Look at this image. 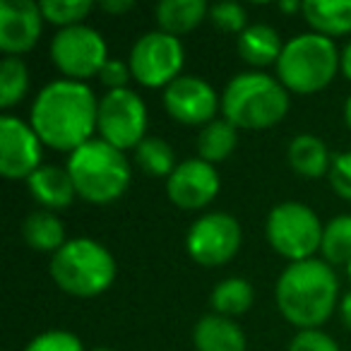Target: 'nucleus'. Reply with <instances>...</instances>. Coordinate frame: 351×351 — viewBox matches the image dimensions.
<instances>
[{
    "mask_svg": "<svg viewBox=\"0 0 351 351\" xmlns=\"http://www.w3.org/2000/svg\"><path fill=\"white\" fill-rule=\"evenodd\" d=\"M303 17L315 34L344 36L351 32V0H306Z\"/></svg>",
    "mask_w": 351,
    "mask_h": 351,
    "instance_id": "nucleus-19",
    "label": "nucleus"
},
{
    "mask_svg": "<svg viewBox=\"0 0 351 351\" xmlns=\"http://www.w3.org/2000/svg\"><path fill=\"white\" fill-rule=\"evenodd\" d=\"M99 101L92 87L75 80H56L46 84L32 104L29 125L41 142L58 152L73 154L94 140Z\"/></svg>",
    "mask_w": 351,
    "mask_h": 351,
    "instance_id": "nucleus-1",
    "label": "nucleus"
},
{
    "mask_svg": "<svg viewBox=\"0 0 351 351\" xmlns=\"http://www.w3.org/2000/svg\"><path fill=\"white\" fill-rule=\"evenodd\" d=\"M320 253L327 265L351 263V215H341L327 221L325 231H322Z\"/></svg>",
    "mask_w": 351,
    "mask_h": 351,
    "instance_id": "nucleus-26",
    "label": "nucleus"
},
{
    "mask_svg": "<svg viewBox=\"0 0 351 351\" xmlns=\"http://www.w3.org/2000/svg\"><path fill=\"white\" fill-rule=\"evenodd\" d=\"M39 5L44 12V20L60 27V29L82 25L84 17L94 10V3H89V0H44Z\"/></svg>",
    "mask_w": 351,
    "mask_h": 351,
    "instance_id": "nucleus-28",
    "label": "nucleus"
},
{
    "mask_svg": "<svg viewBox=\"0 0 351 351\" xmlns=\"http://www.w3.org/2000/svg\"><path fill=\"white\" fill-rule=\"evenodd\" d=\"M135 8L132 0H104L101 3V10L108 12V15H125Z\"/></svg>",
    "mask_w": 351,
    "mask_h": 351,
    "instance_id": "nucleus-34",
    "label": "nucleus"
},
{
    "mask_svg": "<svg viewBox=\"0 0 351 351\" xmlns=\"http://www.w3.org/2000/svg\"><path fill=\"white\" fill-rule=\"evenodd\" d=\"M344 121H346V125H349V130H351V97L346 99V106H344Z\"/></svg>",
    "mask_w": 351,
    "mask_h": 351,
    "instance_id": "nucleus-38",
    "label": "nucleus"
},
{
    "mask_svg": "<svg viewBox=\"0 0 351 351\" xmlns=\"http://www.w3.org/2000/svg\"><path fill=\"white\" fill-rule=\"evenodd\" d=\"M219 106V94L207 80L197 75H181L164 89L166 113L183 125H207L217 121L215 113Z\"/></svg>",
    "mask_w": 351,
    "mask_h": 351,
    "instance_id": "nucleus-13",
    "label": "nucleus"
},
{
    "mask_svg": "<svg viewBox=\"0 0 351 351\" xmlns=\"http://www.w3.org/2000/svg\"><path fill=\"white\" fill-rule=\"evenodd\" d=\"M327 176H330V183L337 195L351 202V152H341V154L332 156V166Z\"/></svg>",
    "mask_w": 351,
    "mask_h": 351,
    "instance_id": "nucleus-31",
    "label": "nucleus"
},
{
    "mask_svg": "<svg viewBox=\"0 0 351 351\" xmlns=\"http://www.w3.org/2000/svg\"><path fill=\"white\" fill-rule=\"evenodd\" d=\"M346 274H349V279H351V263L346 265Z\"/></svg>",
    "mask_w": 351,
    "mask_h": 351,
    "instance_id": "nucleus-39",
    "label": "nucleus"
},
{
    "mask_svg": "<svg viewBox=\"0 0 351 351\" xmlns=\"http://www.w3.org/2000/svg\"><path fill=\"white\" fill-rule=\"evenodd\" d=\"M22 236H25L29 248L39 250V253H51V255L68 243V241H65L63 221H60L58 215H53L51 210L32 212V215L25 219Z\"/></svg>",
    "mask_w": 351,
    "mask_h": 351,
    "instance_id": "nucleus-22",
    "label": "nucleus"
},
{
    "mask_svg": "<svg viewBox=\"0 0 351 351\" xmlns=\"http://www.w3.org/2000/svg\"><path fill=\"white\" fill-rule=\"evenodd\" d=\"M339 70L344 73L346 80H351V41L341 49V53H339Z\"/></svg>",
    "mask_w": 351,
    "mask_h": 351,
    "instance_id": "nucleus-36",
    "label": "nucleus"
},
{
    "mask_svg": "<svg viewBox=\"0 0 351 351\" xmlns=\"http://www.w3.org/2000/svg\"><path fill=\"white\" fill-rule=\"evenodd\" d=\"M221 113L236 128L265 130L289 113V92L265 73H241L221 94Z\"/></svg>",
    "mask_w": 351,
    "mask_h": 351,
    "instance_id": "nucleus-4",
    "label": "nucleus"
},
{
    "mask_svg": "<svg viewBox=\"0 0 351 351\" xmlns=\"http://www.w3.org/2000/svg\"><path fill=\"white\" fill-rule=\"evenodd\" d=\"M339 70V51L335 41L315 32L293 36L277 60V77L287 92L315 94L335 80Z\"/></svg>",
    "mask_w": 351,
    "mask_h": 351,
    "instance_id": "nucleus-6",
    "label": "nucleus"
},
{
    "mask_svg": "<svg viewBox=\"0 0 351 351\" xmlns=\"http://www.w3.org/2000/svg\"><path fill=\"white\" fill-rule=\"evenodd\" d=\"M135 161L147 176H156V178H169L178 166L173 147L161 137H145L135 149Z\"/></svg>",
    "mask_w": 351,
    "mask_h": 351,
    "instance_id": "nucleus-25",
    "label": "nucleus"
},
{
    "mask_svg": "<svg viewBox=\"0 0 351 351\" xmlns=\"http://www.w3.org/2000/svg\"><path fill=\"white\" fill-rule=\"evenodd\" d=\"M44 142L34 132L29 123L17 116L0 118V173L8 181L29 178L36 169H41Z\"/></svg>",
    "mask_w": 351,
    "mask_h": 351,
    "instance_id": "nucleus-12",
    "label": "nucleus"
},
{
    "mask_svg": "<svg viewBox=\"0 0 351 351\" xmlns=\"http://www.w3.org/2000/svg\"><path fill=\"white\" fill-rule=\"evenodd\" d=\"M94 351H113V349H94Z\"/></svg>",
    "mask_w": 351,
    "mask_h": 351,
    "instance_id": "nucleus-40",
    "label": "nucleus"
},
{
    "mask_svg": "<svg viewBox=\"0 0 351 351\" xmlns=\"http://www.w3.org/2000/svg\"><path fill=\"white\" fill-rule=\"evenodd\" d=\"M279 8H282V12H303V3H298V0H284Z\"/></svg>",
    "mask_w": 351,
    "mask_h": 351,
    "instance_id": "nucleus-37",
    "label": "nucleus"
},
{
    "mask_svg": "<svg viewBox=\"0 0 351 351\" xmlns=\"http://www.w3.org/2000/svg\"><path fill=\"white\" fill-rule=\"evenodd\" d=\"M29 89V70L15 56H8L0 63V108H12L25 99Z\"/></svg>",
    "mask_w": 351,
    "mask_h": 351,
    "instance_id": "nucleus-27",
    "label": "nucleus"
},
{
    "mask_svg": "<svg viewBox=\"0 0 351 351\" xmlns=\"http://www.w3.org/2000/svg\"><path fill=\"white\" fill-rule=\"evenodd\" d=\"M289 166L296 171L301 178H322L325 173H330L332 166V156L327 145L320 140L317 135H311V132H301L296 135L291 142H289Z\"/></svg>",
    "mask_w": 351,
    "mask_h": 351,
    "instance_id": "nucleus-18",
    "label": "nucleus"
},
{
    "mask_svg": "<svg viewBox=\"0 0 351 351\" xmlns=\"http://www.w3.org/2000/svg\"><path fill=\"white\" fill-rule=\"evenodd\" d=\"M44 29L41 5L32 0H0V49L8 56L27 53Z\"/></svg>",
    "mask_w": 351,
    "mask_h": 351,
    "instance_id": "nucleus-15",
    "label": "nucleus"
},
{
    "mask_svg": "<svg viewBox=\"0 0 351 351\" xmlns=\"http://www.w3.org/2000/svg\"><path fill=\"white\" fill-rule=\"evenodd\" d=\"M241 248V224L226 212H207L193 221L186 250L202 267H219L236 258Z\"/></svg>",
    "mask_w": 351,
    "mask_h": 351,
    "instance_id": "nucleus-11",
    "label": "nucleus"
},
{
    "mask_svg": "<svg viewBox=\"0 0 351 351\" xmlns=\"http://www.w3.org/2000/svg\"><path fill=\"white\" fill-rule=\"evenodd\" d=\"M49 272L58 289L77 298H94L111 289L118 265L106 245L94 239H73L51 255Z\"/></svg>",
    "mask_w": 351,
    "mask_h": 351,
    "instance_id": "nucleus-5",
    "label": "nucleus"
},
{
    "mask_svg": "<svg viewBox=\"0 0 351 351\" xmlns=\"http://www.w3.org/2000/svg\"><path fill=\"white\" fill-rule=\"evenodd\" d=\"M210 20L219 27L221 32H229V34H243L248 29V15H245V8L234 3V0H224V3H217L210 8Z\"/></svg>",
    "mask_w": 351,
    "mask_h": 351,
    "instance_id": "nucleus-29",
    "label": "nucleus"
},
{
    "mask_svg": "<svg viewBox=\"0 0 351 351\" xmlns=\"http://www.w3.org/2000/svg\"><path fill=\"white\" fill-rule=\"evenodd\" d=\"M339 317L341 322L346 325V330H351V291L346 296H341L339 301Z\"/></svg>",
    "mask_w": 351,
    "mask_h": 351,
    "instance_id": "nucleus-35",
    "label": "nucleus"
},
{
    "mask_svg": "<svg viewBox=\"0 0 351 351\" xmlns=\"http://www.w3.org/2000/svg\"><path fill=\"white\" fill-rule=\"evenodd\" d=\"M68 173L75 191L92 205H108L118 200L130 186V161L121 149L104 142L101 137L89 140L68 156Z\"/></svg>",
    "mask_w": 351,
    "mask_h": 351,
    "instance_id": "nucleus-3",
    "label": "nucleus"
},
{
    "mask_svg": "<svg viewBox=\"0 0 351 351\" xmlns=\"http://www.w3.org/2000/svg\"><path fill=\"white\" fill-rule=\"evenodd\" d=\"M267 241L282 258L291 263L311 260L320 250L322 231L317 215L303 202H282L267 217Z\"/></svg>",
    "mask_w": 351,
    "mask_h": 351,
    "instance_id": "nucleus-7",
    "label": "nucleus"
},
{
    "mask_svg": "<svg viewBox=\"0 0 351 351\" xmlns=\"http://www.w3.org/2000/svg\"><path fill=\"white\" fill-rule=\"evenodd\" d=\"M193 344L197 351H245V335L231 317L210 313L193 330Z\"/></svg>",
    "mask_w": 351,
    "mask_h": 351,
    "instance_id": "nucleus-17",
    "label": "nucleus"
},
{
    "mask_svg": "<svg viewBox=\"0 0 351 351\" xmlns=\"http://www.w3.org/2000/svg\"><path fill=\"white\" fill-rule=\"evenodd\" d=\"M51 60L65 75V80L84 82L101 73L108 60L104 36L87 25L60 29L51 41Z\"/></svg>",
    "mask_w": 351,
    "mask_h": 351,
    "instance_id": "nucleus-10",
    "label": "nucleus"
},
{
    "mask_svg": "<svg viewBox=\"0 0 351 351\" xmlns=\"http://www.w3.org/2000/svg\"><path fill=\"white\" fill-rule=\"evenodd\" d=\"M284 44L279 39L277 29L269 25H250L243 34H239V53L248 65L255 68H267L277 65Z\"/></svg>",
    "mask_w": 351,
    "mask_h": 351,
    "instance_id": "nucleus-21",
    "label": "nucleus"
},
{
    "mask_svg": "<svg viewBox=\"0 0 351 351\" xmlns=\"http://www.w3.org/2000/svg\"><path fill=\"white\" fill-rule=\"evenodd\" d=\"M253 296L255 293H253L250 282H245L243 277H229L217 284L210 301L217 315L236 317V315H243V313L253 306Z\"/></svg>",
    "mask_w": 351,
    "mask_h": 351,
    "instance_id": "nucleus-24",
    "label": "nucleus"
},
{
    "mask_svg": "<svg viewBox=\"0 0 351 351\" xmlns=\"http://www.w3.org/2000/svg\"><path fill=\"white\" fill-rule=\"evenodd\" d=\"M289 351H339V346L322 330H298Z\"/></svg>",
    "mask_w": 351,
    "mask_h": 351,
    "instance_id": "nucleus-32",
    "label": "nucleus"
},
{
    "mask_svg": "<svg viewBox=\"0 0 351 351\" xmlns=\"http://www.w3.org/2000/svg\"><path fill=\"white\" fill-rule=\"evenodd\" d=\"M156 25L171 36H181L197 29L207 15L210 5L205 0H164L156 5Z\"/></svg>",
    "mask_w": 351,
    "mask_h": 351,
    "instance_id": "nucleus-20",
    "label": "nucleus"
},
{
    "mask_svg": "<svg viewBox=\"0 0 351 351\" xmlns=\"http://www.w3.org/2000/svg\"><path fill=\"white\" fill-rule=\"evenodd\" d=\"M219 173L205 159H186L166 178V195L181 210H202L219 193Z\"/></svg>",
    "mask_w": 351,
    "mask_h": 351,
    "instance_id": "nucleus-14",
    "label": "nucleus"
},
{
    "mask_svg": "<svg viewBox=\"0 0 351 351\" xmlns=\"http://www.w3.org/2000/svg\"><path fill=\"white\" fill-rule=\"evenodd\" d=\"M186 51L178 36H171L166 32H147L135 41L130 51V70L132 77L142 87H169L173 80L181 77Z\"/></svg>",
    "mask_w": 351,
    "mask_h": 351,
    "instance_id": "nucleus-9",
    "label": "nucleus"
},
{
    "mask_svg": "<svg viewBox=\"0 0 351 351\" xmlns=\"http://www.w3.org/2000/svg\"><path fill=\"white\" fill-rule=\"evenodd\" d=\"M97 130L116 149H137L147 135V106L132 89H111L99 99Z\"/></svg>",
    "mask_w": 351,
    "mask_h": 351,
    "instance_id": "nucleus-8",
    "label": "nucleus"
},
{
    "mask_svg": "<svg viewBox=\"0 0 351 351\" xmlns=\"http://www.w3.org/2000/svg\"><path fill=\"white\" fill-rule=\"evenodd\" d=\"M236 142H239V128L231 125L226 118H219V121L207 123L200 130L197 152H200V159L217 164V161H224L236 149Z\"/></svg>",
    "mask_w": 351,
    "mask_h": 351,
    "instance_id": "nucleus-23",
    "label": "nucleus"
},
{
    "mask_svg": "<svg viewBox=\"0 0 351 351\" xmlns=\"http://www.w3.org/2000/svg\"><path fill=\"white\" fill-rule=\"evenodd\" d=\"M27 186H29L32 197H34L44 210H51V212L73 205L75 195H77L68 169H60V166H51V164L36 169L34 173L27 178Z\"/></svg>",
    "mask_w": 351,
    "mask_h": 351,
    "instance_id": "nucleus-16",
    "label": "nucleus"
},
{
    "mask_svg": "<svg viewBox=\"0 0 351 351\" xmlns=\"http://www.w3.org/2000/svg\"><path fill=\"white\" fill-rule=\"evenodd\" d=\"M25 351H84L82 339L68 330H46L27 344Z\"/></svg>",
    "mask_w": 351,
    "mask_h": 351,
    "instance_id": "nucleus-30",
    "label": "nucleus"
},
{
    "mask_svg": "<svg viewBox=\"0 0 351 351\" xmlns=\"http://www.w3.org/2000/svg\"><path fill=\"white\" fill-rule=\"evenodd\" d=\"M132 77V70H130V63H123L118 58H108L106 65L101 68L99 73V80H101L104 87L111 89H128V82Z\"/></svg>",
    "mask_w": 351,
    "mask_h": 351,
    "instance_id": "nucleus-33",
    "label": "nucleus"
},
{
    "mask_svg": "<svg viewBox=\"0 0 351 351\" xmlns=\"http://www.w3.org/2000/svg\"><path fill=\"white\" fill-rule=\"evenodd\" d=\"M277 308L298 330H317L330 320L339 298V279L325 260L291 263L277 279Z\"/></svg>",
    "mask_w": 351,
    "mask_h": 351,
    "instance_id": "nucleus-2",
    "label": "nucleus"
}]
</instances>
